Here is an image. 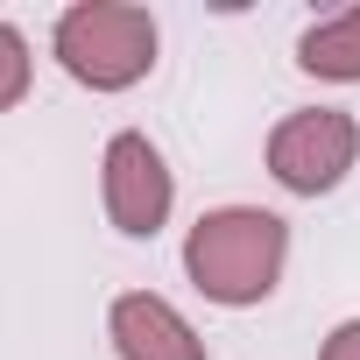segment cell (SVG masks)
<instances>
[{
    "label": "cell",
    "mask_w": 360,
    "mask_h": 360,
    "mask_svg": "<svg viewBox=\"0 0 360 360\" xmlns=\"http://www.w3.org/2000/svg\"><path fill=\"white\" fill-rule=\"evenodd\" d=\"M155 15L148 8H127V0H78V8L57 15L50 29V50L57 64L92 85V92H127L155 71Z\"/></svg>",
    "instance_id": "obj_2"
},
{
    "label": "cell",
    "mask_w": 360,
    "mask_h": 360,
    "mask_svg": "<svg viewBox=\"0 0 360 360\" xmlns=\"http://www.w3.org/2000/svg\"><path fill=\"white\" fill-rule=\"evenodd\" d=\"M283 262H290V226L262 205L198 212V226L184 233V276L226 311H248V304L276 297Z\"/></svg>",
    "instance_id": "obj_1"
},
{
    "label": "cell",
    "mask_w": 360,
    "mask_h": 360,
    "mask_svg": "<svg viewBox=\"0 0 360 360\" xmlns=\"http://www.w3.org/2000/svg\"><path fill=\"white\" fill-rule=\"evenodd\" d=\"M106 339H113L120 360H212L205 339L191 332V318L176 311L169 297H155V290H127V297H113V311H106Z\"/></svg>",
    "instance_id": "obj_5"
},
{
    "label": "cell",
    "mask_w": 360,
    "mask_h": 360,
    "mask_svg": "<svg viewBox=\"0 0 360 360\" xmlns=\"http://www.w3.org/2000/svg\"><path fill=\"white\" fill-rule=\"evenodd\" d=\"M353 155H360V120L346 106H297L269 134V176L283 191H297V198L332 191L353 169Z\"/></svg>",
    "instance_id": "obj_3"
},
{
    "label": "cell",
    "mask_w": 360,
    "mask_h": 360,
    "mask_svg": "<svg viewBox=\"0 0 360 360\" xmlns=\"http://www.w3.org/2000/svg\"><path fill=\"white\" fill-rule=\"evenodd\" d=\"M297 64L332 85H360V8H339L297 36Z\"/></svg>",
    "instance_id": "obj_6"
},
{
    "label": "cell",
    "mask_w": 360,
    "mask_h": 360,
    "mask_svg": "<svg viewBox=\"0 0 360 360\" xmlns=\"http://www.w3.org/2000/svg\"><path fill=\"white\" fill-rule=\"evenodd\" d=\"M29 78H36V57H29V36L15 22H0V113L29 99Z\"/></svg>",
    "instance_id": "obj_7"
},
{
    "label": "cell",
    "mask_w": 360,
    "mask_h": 360,
    "mask_svg": "<svg viewBox=\"0 0 360 360\" xmlns=\"http://www.w3.org/2000/svg\"><path fill=\"white\" fill-rule=\"evenodd\" d=\"M318 360H360V318L332 325V332H325V346H318Z\"/></svg>",
    "instance_id": "obj_8"
},
{
    "label": "cell",
    "mask_w": 360,
    "mask_h": 360,
    "mask_svg": "<svg viewBox=\"0 0 360 360\" xmlns=\"http://www.w3.org/2000/svg\"><path fill=\"white\" fill-rule=\"evenodd\" d=\"M99 198H106V219L127 233V240H148L169 226V205H176V176L162 162V148L134 127H120L106 141V162H99Z\"/></svg>",
    "instance_id": "obj_4"
}]
</instances>
